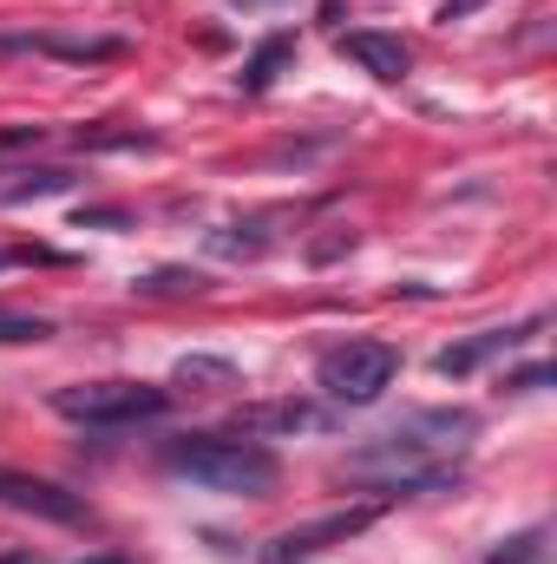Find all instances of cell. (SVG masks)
<instances>
[{
    "instance_id": "1",
    "label": "cell",
    "mask_w": 557,
    "mask_h": 564,
    "mask_svg": "<svg viewBox=\"0 0 557 564\" xmlns=\"http://www.w3.org/2000/svg\"><path fill=\"white\" fill-rule=\"evenodd\" d=\"M164 473L190 479L197 492H223V499H263L282 486V459L256 440H223V433H177L164 440Z\"/></svg>"
},
{
    "instance_id": "2",
    "label": "cell",
    "mask_w": 557,
    "mask_h": 564,
    "mask_svg": "<svg viewBox=\"0 0 557 564\" xmlns=\"http://www.w3.org/2000/svg\"><path fill=\"white\" fill-rule=\"evenodd\" d=\"M171 408V388H151V381H79V388H59L53 394V414L73 426H139V421H157Z\"/></svg>"
},
{
    "instance_id": "3",
    "label": "cell",
    "mask_w": 557,
    "mask_h": 564,
    "mask_svg": "<svg viewBox=\"0 0 557 564\" xmlns=\"http://www.w3.org/2000/svg\"><path fill=\"white\" fill-rule=\"evenodd\" d=\"M394 375H401V348H387V341H341L315 368L321 394L341 401V408H374L394 388Z\"/></svg>"
},
{
    "instance_id": "4",
    "label": "cell",
    "mask_w": 557,
    "mask_h": 564,
    "mask_svg": "<svg viewBox=\"0 0 557 564\" xmlns=\"http://www.w3.org/2000/svg\"><path fill=\"white\" fill-rule=\"evenodd\" d=\"M381 512H387V499H368V506H341V512H321V519H308V525H288V532H276V539L263 545V564H308V558H321V552H335V545L361 539Z\"/></svg>"
},
{
    "instance_id": "5",
    "label": "cell",
    "mask_w": 557,
    "mask_h": 564,
    "mask_svg": "<svg viewBox=\"0 0 557 564\" xmlns=\"http://www.w3.org/2000/svg\"><path fill=\"white\" fill-rule=\"evenodd\" d=\"M0 506L26 512V519H46V525H79L86 519L79 492H66L59 479H40V473H13V466H0Z\"/></svg>"
},
{
    "instance_id": "6",
    "label": "cell",
    "mask_w": 557,
    "mask_h": 564,
    "mask_svg": "<svg viewBox=\"0 0 557 564\" xmlns=\"http://www.w3.org/2000/svg\"><path fill=\"white\" fill-rule=\"evenodd\" d=\"M532 328H538V322H525V328H479L472 341H452V348H439V355H433V375H446V381H466V375H479L485 361L512 355V348H518Z\"/></svg>"
},
{
    "instance_id": "7",
    "label": "cell",
    "mask_w": 557,
    "mask_h": 564,
    "mask_svg": "<svg viewBox=\"0 0 557 564\" xmlns=\"http://www.w3.org/2000/svg\"><path fill=\"white\" fill-rule=\"evenodd\" d=\"M335 46H341V59H354V66H361V73H374V79H407V66H414L407 40H394V33H374V26H354V33H341Z\"/></svg>"
},
{
    "instance_id": "8",
    "label": "cell",
    "mask_w": 557,
    "mask_h": 564,
    "mask_svg": "<svg viewBox=\"0 0 557 564\" xmlns=\"http://www.w3.org/2000/svg\"><path fill=\"white\" fill-rule=\"evenodd\" d=\"M0 46H20V53H46V59H66V66L125 59V40H112V33H99V40H73V33H7Z\"/></svg>"
},
{
    "instance_id": "9",
    "label": "cell",
    "mask_w": 557,
    "mask_h": 564,
    "mask_svg": "<svg viewBox=\"0 0 557 564\" xmlns=\"http://www.w3.org/2000/svg\"><path fill=\"white\" fill-rule=\"evenodd\" d=\"M73 184H79V171H73V164H13V171H0V204L59 197V191H73Z\"/></svg>"
},
{
    "instance_id": "10",
    "label": "cell",
    "mask_w": 557,
    "mask_h": 564,
    "mask_svg": "<svg viewBox=\"0 0 557 564\" xmlns=\"http://www.w3.org/2000/svg\"><path fill=\"white\" fill-rule=\"evenodd\" d=\"M237 426L243 433H315V426H328V414L315 401H256L237 414Z\"/></svg>"
},
{
    "instance_id": "11",
    "label": "cell",
    "mask_w": 557,
    "mask_h": 564,
    "mask_svg": "<svg viewBox=\"0 0 557 564\" xmlns=\"http://www.w3.org/2000/svg\"><path fill=\"white\" fill-rule=\"evenodd\" d=\"M288 59H295V40H288V33H270V40L243 59L237 86H243V93H270V86L282 79V66H288Z\"/></svg>"
},
{
    "instance_id": "12",
    "label": "cell",
    "mask_w": 557,
    "mask_h": 564,
    "mask_svg": "<svg viewBox=\"0 0 557 564\" xmlns=\"http://www.w3.org/2000/svg\"><path fill=\"white\" fill-rule=\"evenodd\" d=\"M73 144L79 151H157V132H139V126H79Z\"/></svg>"
},
{
    "instance_id": "13",
    "label": "cell",
    "mask_w": 557,
    "mask_h": 564,
    "mask_svg": "<svg viewBox=\"0 0 557 564\" xmlns=\"http://www.w3.org/2000/svg\"><path fill=\"white\" fill-rule=\"evenodd\" d=\"M210 250L230 257V263H243V257H263L270 237H263V224H223V230H210Z\"/></svg>"
},
{
    "instance_id": "14",
    "label": "cell",
    "mask_w": 557,
    "mask_h": 564,
    "mask_svg": "<svg viewBox=\"0 0 557 564\" xmlns=\"http://www.w3.org/2000/svg\"><path fill=\"white\" fill-rule=\"evenodd\" d=\"M177 381L184 388H237V361H223V355H184Z\"/></svg>"
},
{
    "instance_id": "15",
    "label": "cell",
    "mask_w": 557,
    "mask_h": 564,
    "mask_svg": "<svg viewBox=\"0 0 557 564\" xmlns=\"http://www.w3.org/2000/svg\"><path fill=\"white\" fill-rule=\"evenodd\" d=\"M139 295H204L210 282L197 276V270H157V276H144V282H132Z\"/></svg>"
},
{
    "instance_id": "16",
    "label": "cell",
    "mask_w": 557,
    "mask_h": 564,
    "mask_svg": "<svg viewBox=\"0 0 557 564\" xmlns=\"http://www.w3.org/2000/svg\"><path fill=\"white\" fill-rule=\"evenodd\" d=\"M538 552H545V532H518V539H505L485 564H538Z\"/></svg>"
},
{
    "instance_id": "17",
    "label": "cell",
    "mask_w": 557,
    "mask_h": 564,
    "mask_svg": "<svg viewBox=\"0 0 557 564\" xmlns=\"http://www.w3.org/2000/svg\"><path fill=\"white\" fill-rule=\"evenodd\" d=\"M53 322L46 315H0V341H46Z\"/></svg>"
},
{
    "instance_id": "18",
    "label": "cell",
    "mask_w": 557,
    "mask_h": 564,
    "mask_svg": "<svg viewBox=\"0 0 557 564\" xmlns=\"http://www.w3.org/2000/svg\"><path fill=\"white\" fill-rule=\"evenodd\" d=\"M538 388H551V368H545V361H532V368H512V375H505V394H538Z\"/></svg>"
},
{
    "instance_id": "19",
    "label": "cell",
    "mask_w": 557,
    "mask_h": 564,
    "mask_svg": "<svg viewBox=\"0 0 557 564\" xmlns=\"http://www.w3.org/2000/svg\"><path fill=\"white\" fill-rule=\"evenodd\" d=\"M26 263H59L53 250H26V243H7L0 250V270H26Z\"/></svg>"
},
{
    "instance_id": "20",
    "label": "cell",
    "mask_w": 557,
    "mask_h": 564,
    "mask_svg": "<svg viewBox=\"0 0 557 564\" xmlns=\"http://www.w3.org/2000/svg\"><path fill=\"white\" fill-rule=\"evenodd\" d=\"M341 250H354V230H335V237H321V243H315L308 257H315V263H335Z\"/></svg>"
},
{
    "instance_id": "21",
    "label": "cell",
    "mask_w": 557,
    "mask_h": 564,
    "mask_svg": "<svg viewBox=\"0 0 557 564\" xmlns=\"http://www.w3.org/2000/svg\"><path fill=\"white\" fill-rule=\"evenodd\" d=\"M479 7H492V0H446V7H439V20L452 26V20H466V13H479Z\"/></svg>"
},
{
    "instance_id": "22",
    "label": "cell",
    "mask_w": 557,
    "mask_h": 564,
    "mask_svg": "<svg viewBox=\"0 0 557 564\" xmlns=\"http://www.w3.org/2000/svg\"><path fill=\"white\" fill-rule=\"evenodd\" d=\"M86 224H112V230H119V224H125V210H79V230H86Z\"/></svg>"
},
{
    "instance_id": "23",
    "label": "cell",
    "mask_w": 557,
    "mask_h": 564,
    "mask_svg": "<svg viewBox=\"0 0 557 564\" xmlns=\"http://www.w3.org/2000/svg\"><path fill=\"white\" fill-rule=\"evenodd\" d=\"M0 564H46V558H40V552H7Z\"/></svg>"
},
{
    "instance_id": "24",
    "label": "cell",
    "mask_w": 557,
    "mask_h": 564,
    "mask_svg": "<svg viewBox=\"0 0 557 564\" xmlns=\"http://www.w3.org/2000/svg\"><path fill=\"white\" fill-rule=\"evenodd\" d=\"M86 564H132V558H119V552H106V558H86Z\"/></svg>"
},
{
    "instance_id": "25",
    "label": "cell",
    "mask_w": 557,
    "mask_h": 564,
    "mask_svg": "<svg viewBox=\"0 0 557 564\" xmlns=\"http://www.w3.org/2000/svg\"><path fill=\"white\" fill-rule=\"evenodd\" d=\"M230 7H263V0H230Z\"/></svg>"
}]
</instances>
